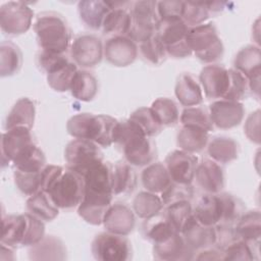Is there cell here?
Here are the masks:
<instances>
[{
  "label": "cell",
  "mask_w": 261,
  "mask_h": 261,
  "mask_svg": "<svg viewBox=\"0 0 261 261\" xmlns=\"http://www.w3.org/2000/svg\"><path fill=\"white\" fill-rule=\"evenodd\" d=\"M102 223L107 231L126 237L134 229L136 219L127 205L114 203L107 209Z\"/></svg>",
  "instance_id": "20"
},
{
  "label": "cell",
  "mask_w": 261,
  "mask_h": 261,
  "mask_svg": "<svg viewBox=\"0 0 261 261\" xmlns=\"http://www.w3.org/2000/svg\"><path fill=\"white\" fill-rule=\"evenodd\" d=\"M137 187V174L128 162L118 161L113 165L112 191L115 196L132 194Z\"/></svg>",
  "instance_id": "28"
},
{
  "label": "cell",
  "mask_w": 261,
  "mask_h": 261,
  "mask_svg": "<svg viewBox=\"0 0 261 261\" xmlns=\"http://www.w3.org/2000/svg\"><path fill=\"white\" fill-rule=\"evenodd\" d=\"M67 168L83 174L93 165L103 161V154L98 145L85 139L70 141L64 151Z\"/></svg>",
  "instance_id": "10"
},
{
  "label": "cell",
  "mask_w": 261,
  "mask_h": 261,
  "mask_svg": "<svg viewBox=\"0 0 261 261\" xmlns=\"http://www.w3.org/2000/svg\"><path fill=\"white\" fill-rule=\"evenodd\" d=\"M163 207L164 204L161 197L149 191L140 192L133 201V208L135 213L144 219H148L160 213Z\"/></svg>",
  "instance_id": "39"
},
{
  "label": "cell",
  "mask_w": 261,
  "mask_h": 261,
  "mask_svg": "<svg viewBox=\"0 0 261 261\" xmlns=\"http://www.w3.org/2000/svg\"><path fill=\"white\" fill-rule=\"evenodd\" d=\"M194 196V190L191 185L178 184L172 181L162 193L161 199L164 205H170L179 201H191Z\"/></svg>",
  "instance_id": "50"
},
{
  "label": "cell",
  "mask_w": 261,
  "mask_h": 261,
  "mask_svg": "<svg viewBox=\"0 0 261 261\" xmlns=\"http://www.w3.org/2000/svg\"><path fill=\"white\" fill-rule=\"evenodd\" d=\"M92 254L101 261H125L132 257V247L125 236L107 231L95 237Z\"/></svg>",
  "instance_id": "11"
},
{
  "label": "cell",
  "mask_w": 261,
  "mask_h": 261,
  "mask_svg": "<svg viewBox=\"0 0 261 261\" xmlns=\"http://www.w3.org/2000/svg\"><path fill=\"white\" fill-rule=\"evenodd\" d=\"M215 232L216 239L214 246H216V248L221 251H223L227 246L240 239L236 231V228L232 227L231 224H216Z\"/></svg>",
  "instance_id": "53"
},
{
  "label": "cell",
  "mask_w": 261,
  "mask_h": 261,
  "mask_svg": "<svg viewBox=\"0 0 261 261\" xmlns=\"http://www.w3.org/2000/svg\"><path fill=\"white\" fill-rule=\"evenodd\" d=\"M77 67L74 62H67L63 66L47 73L48 85L57 92H65L70 90L72 81L75 73L77 72Z\"/></svg>",
  "instance_id": "41"
},
{
  "label": "cell",
  "mask_w": 261,
  "mask_h": 261,
  "mask_svg": "<svg viewBox=\"0 0 261 261\" xmlns=\"http://www.w3.org/2000/svg\"><path fill=\"white\" fill-rule=\"evenodd\" d=\"M22 64V54L19 48L10 41H3L0 45V73L10 76L16 73Z\"/></svg>",
  "instance_id": "38"
},
{
  "label": "cell",
  "mask_w": 261,
  "mask_h": 261,
  "mask_svg": "<svg viewBox=\"0 0 261 261\" xmlns=\"http://www.w3.org/2000/svg\"><path fill=\"white\" fill-rule=\"evenodd\" d=\"M103 50L106 60L114 66H127L138 56L137 44L127 36L109 38Z\"/></svg>",
  "instance_id": "19"
},
{
  "label": "cell",
  "mask_w": 261,
  "mask_h": 261,
  "mask_svg": "<svg viewBox=\"0 0 261 261\" xmlns=\"http://www.w3.org/2000/svg\"><path fill=\"white\" fill-rule=\"evenodd\" d=\"M45 237L42 219L31 213L7 215L2 218L1 244L10 247L33 246Z\"/></svg>",
  "instance_id": "4"
},
{
  "label": "cell",
  "mask_w": 261,
  "mask_h": 261,
  "mask_svg": "<svg viewBox=\"0 0 261 261\" xmlns=\"http://www.w3.org/2000/svg\"><path fill=\"white\" fill-rule=\"evenodd\" d=\"M35 104L29 98H20L11 108L5 120V128L10 129L16 126L32 128L35 121Z\"/></svg>",
  "instance_id": "30"
},
{
  "label": "cell",
  "mask_w": 261,
  "mask_h": 261,
  "mask_svg": "<svg viewBox=\"0 0 261 261\" xmlns=\"http://www.w3.org/2000/svg\"><path fill=\"white\" fill-rule=\"evenodd\" d=\"M194 178H196L197 185L207 194L220 193L225 184L222 167L211 159H203L198 163Z\"/></svg>",
  "instance_id": "21"
},
{
  "label": "cell",
  "mask_w": 261,
  "mask_h": 261,
  "mask_svg": "<svg viewBox=\"0 0 261 261\" xmlns=\"http://www.w3.org/2000/svg\"><path fill=\"white\" fill-rule=\"evenodd\" d=\"M111 10L108 1L84 0L77 3V11L82 21L92 30L102 28L103 21Z\"/></svg>",
  "instance_id": "26"
},
{
  "label": "cell",
  "mask_w": 261,
  "mask_h": 261,
  "mask_svg": "<svg viewBox=\"0 0 261 261\" xmlns=\"http://www.w3.org/2000/svg\"><path fill=\"white\" fill-rule=\"evenodd\" d=\"M189 29L190 27L181 17H169L159 20L156 35L168 55L175 58H185L192 54L187 42Z\"/></svg>",
  "instance_id": "8"
},
{
  "label": "cell",
  "mask_w": 261,
  "mask_h": 261,
  "mask_svg": "<svg viewBox=\"0 0 261 261\" xmlns=\"http://www.w3.org/2000/svg\"><path fill=\"white\" fill-rule=\"evenodd\" d=\"M42 170L39 172H23L14 169L13 176L17 189L27 196H32L40 191L42 182Z\"/></svg>",
  "instance_id": "49"
},
{
  "label": "cell",
  "mask_w": 261,
  "mask_h": 261,
  "mask_svg": "<svg viewBox=\"0 0 261 261\" xmlns=\"http://www.w3.org/2000/svg\"><path fill=\"white\" fill-rule=\"evenodd\" d=\"M237 222L234 228L241 240L250 244H260L261 215L259 210L244 212Z\"/></svg>",
  "instance_id": "33"
},
{
  "label": "cell",
  "mask_w": 261,
  "mask_h": 261,
  "mask_svg": "<svg viewBox=\"0 0 261 261\" xmlns=\"http://www.w3.org/2000/svg\"><path fill=\"white\" fill-rule=\"evenodd\" d=\"M129 119L136 122L148 137L158 135L163 127L151 108L148 107L138 108L130 114Z\"/></svg>",
  "instance_id": "45"
},
{
  "label": "cell",
  "mask_w": 261,
  "mask_h": 261,
  "mask_svg": "<svg viewBox=\"0 0 261 261\" xmlns=\"http://www.w3.org/2000/svg\"><path fill=\"white\" fill-rule=\"evenodd\" d=\"M194 259L197 260H223V253L219 249H212L206 248L203 250H200L198 252V255L194 257Z\"/></svg>",
  "instance_id": "56"
},
{
  "label": "cell",
  "mask_w": 261,
  "mask_h": 261,
  "mask_svg": "<svg viewBox=\"0 0 261 261\" xmlns=\"http://www.w3.org/2000/svg\"><path fill=\"white\" fill-rule=\"evenodd\" d=\"M180 233L188 246L195 252L215 245V225H204L200 223L194 214L185 224Z\"/></svg>",
  "instance_id": "22"
},
{
  "label": "cell",
  "mask_w": 261,
  "mask_h": 261,
  "mask_svg": "<svg viewBox=\"0 0 261 261\" xmlns=\"http://www.w3.org/2000/svg\"><path fill=\"white\" fill-rule=\"evenodd\" d=\"M27 209L29 213L45 221L53 220L59 213V208L55 205L50 195L43 190L30 196L27 201Z\"/></svg>",
  "instance_id": "32"
},
{
  "label": "cell",
  "mask_w": 261,
  "mask_h": 261,
  "mask_svg": "<svg viewBox=\"0 0 261 261\" xmlns=\"http://www.w3.org/2000/svg\"><path fill=\"white\" fill-rule=\"evenodd\" d=\"M209 114L213 125L221 129H227L242 122L245 116V108L239 101L220 99L210 105Z\"/></svg>",
  "instance_id": "18"
},
{
  "label": "cell",
  "mask_w": 261,
  "mask_h": 261,
  "mask_svg": "<svg viewBox=\"0 0 261 261\" xmlns=\"http://www.w3.org/2000/svg\"><path fill=\"white\" fill-rule=\"evenodd\" d=\"M196 219L204 225H216L220 221V206L217 194H206L193 210Z\"/></svg>",
  "instance_id": "34"
},
{
  "label": "cell",
  "mask_w": 261,
  "mask_h": 261,
  "mask_svg": "<svg viewBox=\"0 0 261 261\" xmlns=\"http://www.w3.org/2000/svg\"><path fill=\"white\" fill-rule=\"evenodd\" d=\"M182 125H194L201 127L208 133L213 129V123L210 118L209 111L200 106H191L184 109L180 115Z\"/></svg>",
  "instance_id": "46"
},
{
  "label": "cell",
  "mask_w": 261,
  "mask_h": 261,
  "mask_svg": "<svg viewBox=\"0 0 261 261\" xmlns=\"http://www.w3.org/2000/svg\"><path fill=\"white\" fill-rule=\"evenodd\" d=\"M208 132L194 125H182L176 137V144L180 150L195 153L202 151L208 143Z\"/></svg>",
  "instance_id": "31"
},
{
  "label": "cell",
  "mask_w": 261,
  "mask_h": 261,
  "mask_svg": "<svg viewBox=\"0 0 261 261\" xmlns=\"http://www.w3.org/2000/svg\"><path fill=\"white\" fill-rule=\"evenodd\" d=\"M45 192L50 195L58 208L70 209L76 207L84 196V178L77 172L69 168H63Z\"/></svg>",
  "instance_id": "7"
},
{
  "label": "cell",
  "mask_w": 261,
  "mask_h": 261,
  "mask_svg": "<svg viewBox=\"0 0 261 261\" xmlns=\"http://www.w3.org/2000/svg\"><path fill=\"white\" fill-rule=\"evenodd\" d=\"M144 231L146 238L152 241L153 244L161 243L174 233L178 232L164 213L163 215L158 213L146 219L144 224Z\"/></svg>",
  "instance_id": "36"
},
{
  "label": "cell",
  "mask_w": 261,
  "mask_h": 261,
  "mask_svg": "<svg viewBox=\"0 0 261 261\" xmlns=\"http://www.w3.org/2000/svg\"><path fill=\"white\" fill-rule=\"evenodd\" d=\"M33 16L34 11L28 3L9 1L0 8L1 30L8 35H21L31 28Z\"/></svg>",
  "instance_id": "13"
},
{
  "label": "cell",
  "mask_w": 261,
  "mask_h": 261,
  "mask_svg": "<svg viewBox=\"0 0 261 261\" xmlns=\"http://www.w3.org/2000/svg\"><path fill=\"white\" fill-rule=\"evenodd\" d=\"M140 51L146 60L155 65L161 64L167 55L165 48L156 33L140 44Z\"/></svg>",
  "instance_id": "48"
},
{
  "label": "cell",
  "mask_w": 261,
  "mask_h": 261,
  "mask_svg": "<svg viewBox=\"0 0 261 261\" xmlns=\"http://www.w3.org/2000/svg\"><path fill=\"white\" fill-rule=\"evenodd\" d=\"M233 65L249 84V90L258 98L260 95V74H261V53L259 46L249 45L242 48L236 55Z\"/></svg>",
  "instance_id": "14"
},
{
  "label": "cell",
  "mask_w": 261,
  "mask_h": 261,
  "mask_svg": "<svg viewBox=\"0 0 261 261\" xmlns=\"http://www.w3.org/2000/svg\"><path fill=\"white\" fill-rule=\"evenodd\" d=\"M199 79L207 98L224 99L229 88V69L218 64H210L203 67Z\"/></svg>",
  "instance_id": "17"
},
{
  "label": "cell",
  "mask_w": 261,
  "mask_h": 261,
  "mask_svg": "<svg viewBox=\"0 0 261 261\" xmlns=\"http://www.w3.org/2000/svg\"><path fill=\"white\" fill-rule=\"evenodd\" d=\"M104 47L101 40L91 34L76 37L70 46V54L73 62L81 67H93L100 63L104 55Z\"/></svg>",
  "instance_id": "15"
},
{
  "label": "cell",
  "mask_w": 261,
  "mask_h": 261,
  "mask_svg": "<svg viewBox=\"0 0 261 261\" xmlns=\"http://www.w3.org/2000/svg\"><path fill=\"white\" fill-rule=\"evenodd\" d=\"M29 256L32 260H64L66 259V248L60 239L55 236H47L31 246Z\"/></svg>",
  "instance_id": "25"
},
{
  "label": "cell",
  "mask_w": 261,
  "mask_h": 261,
  "mask_svg": "<svg viewBox=\"0 0 261 261\" xmlns=\"http://www.w3.org/2000/svg\"><path fill=\"white\" fill-rule=\"evenodd\" d=\"M70 60L66 57L65 54L52 53L48 51H41L38 55V64L46 72H52L53 70L63 66Z\"/></svg>",
  "instance_id": "52"
},
{
  "label": "cell",
  "mask_w": 261,
  "mask_h": 261,
  "mask_svg": "<svg viewBox=\"0 0 261 261\" xmlns=\"http://www.w3.org/2000/svg\"><path fill=\"white\" fill-rule=\"evenodd\" d=\"M230 82L228 91L222 100H230V101H241L245 99L249 92V84L248 80L238 70L229 69Z\"/></svg>",
  "instance_id": "51"
},
{
  "label": "cell",
  "mask_w": 261,
  "mask_h": 261,
  "mask_svg": "<svg viewBox=\"0 0 261 261\" xmlns=\"http://www.w3.org/2000/svg\"><path fill=\"white\" fill-rule=\"evenodd\" d=\"M210 8L208 2L188 1L184 2L181 18L190 27L202 24L210 16Z\"/></svg>",
  "instance_id": "44"
},
{
  "label": "cell",
  "mask_w": 261,
  "mask_h": 261,
  "mask_svg": "<svg viewBox=\"0 0 261 261\" xmlns=\"http://www.w3.org/2000/svg\"><path fill=\"white\" fill-rule=\"evenodd\" d=\"M39 46L43 51L65 54L71 42V32L65 19L55 12L39 14L34 24Z\"/></svg>",
  "instance_id": "5"
},
{
  "label": "cell",
  "mask_w": 261,
  "mask_h": 261,
  "mask_svg": "<svg viewBox=\"0 0 261 261\" xmlns=\"http://www.w3.org/2000/svg\"><path fill=\"white\" fill-rule=\"evenodd\" d=\"M223 260L250 261L257 259L255 254L259 253V244H250L244 240H237L223 251Z\"/></svg>",
  "instance_id": "43"
},
{
  "label": "cell",
  "mask_w": 261,
  "mask_h": 261,
  "mask_svg": "<svg viewBox=\"0 0 261 261\" xmlns=\"http://www.w3.org/2000/svg\"><path fill=\"white\" fill-rule=\"evenodd\" d=\"M188 45L196 57L205 63L220 59L223 55V44L213 23H202L189 29Z\"/></svg>",
  "instance_id": "6"
},
{
  "label": "cell",
  "mask_w": 261,
  "mask_h": 261,
  "mask_svg": "<svg viewBox=\"0 0 261 261\" xmlns=\"http://www.w3.org/2000/svg\"><path fill=\"white\" fill-rule=\"evenodd\" d=\"M112 170L110 162L101 161L90 167L84 174V196L77 206L79 215L88 223L99 225L111 205Z\"/></svg>",
  "instance_id": "1"
},
{
  "label": "cell",
  "mask_w": 261,
  "mask_h": 261,
  "mask_svg": "<svg viewBox=\"0 0 261 261\" xmlns=\"http://www.w3.org/2000/svg\"><path fill=\"white\" fill-rule=\"evenodd\" d=\"M111 10L106 15L103 24L102 32L104 35L117 37V36H127L132 18L130 13L127 10L125 5L129 4L128 2H109Z\"/></svg>",
  "instance_id": "24"
},
{
  "label": "cell",
  "mask_w": 261,
  "mask_h": 261,
  "mask_svg": "<svg viewBox=\"0 0 261 261\" xmlns=\"http://www.w3.org/2000/svg\"><path fill=\"white\" fill-rule=\"evenodd\" d=\"M37 146L31 128L25 126H16L2 135L1 152L2 163L15 162Z\"/></svg>",
  "instance_id": "12"
},
{
  "label": "cell",
  "mask_w": 261,
  "mask_h": 261,
  "mask_svg": "<svg viewBox=\"0 0 261 261\" xmlns=\"http://www.w3.org/2000/svg\"><path fill=\"white\" fill-rule=\"evenodd\" d=\"M197 165V157L182 150H174L165 158V166L171 180L178 184L191 185Z\"/></svg>",
  "instance_id": "16"
},
{
  "label": "cell",
  "mask_w": 261,
  "mask_h": 261,
  "mask_svg": "<svg viewBox=\"0 0 261 261\" xmlns=\"http://www.w3.org/2000/svg\"><path fill=\"white\" fill-rule=\"evenodd\" d=\"M141 179L144 188L155 194L162 193L172 182L165 164L161 162L147 165L142 171Z\"/></svg>",
  "instance_id": "29"
},
{
  "label": "cell",
  "mask_w": 261,
  "mask_h": 261,
  "mask_svg": "<svg viewBox=\"0 0 261 261\" xmlns=\"http://www.w3.org/2000/svg\"><path fill=\"white\" fill-rule=\"evenodd\" d=\"M150 108L163 126L174 125L179 119L177 105L172 99L158 98L152 103Z\"/></svg>",
  "instance_id": "42"
},
{
  "label": "cell",
  "mask_w": 261,
  "mask_h": 261,
  "mask_svg": "<svg viewBox=\"0 0 261 261\" xmlns=\"http://www.w3.org/2000/svg\"><path fill=\"white\" fill-rule=\"evenodd\" d=\"M207 151L212 160L217 163H228L238 158V143L228 137H214L207 147Z\"/></svg>",
  "instance_id": "35"
},
{
  "label": "cell",
  "mask_w": 261,
  "mask_h": 261,
  "mask_svg": "<svg viewBox=\"0 0 261 261\" xmlns=\"http://www.w3.org/2000/svg\"><path fill=\"white\" fill-rule=\"evenodd\" d=\"M164 214L175 227V229L180 232L185 224L193 215L191 201H179L167 205Z\"/></svg>",
  "instance_id": "47"
},
{
  "label": "cell",
  "mask_w": 261,
  "mask_h": 261,
  "mask_svg": "<svg viewBox=\"0 0 261 261\" xmlns=\"http://www.w3.org/2000/svg\"><path fill=\"white\" fill-rule=\"evenodd\" d=\"M194 251L188 246L182 234L176 232L165 241L154 244V258L164 261H179L194 259Z\"/></svg>",
  "instance_id": "23"
},
{
  "label": "cell",
  "mask_w": 261,
  "mask_h": 261,
  "mask_svg": "<svg viewBox=\"0 0 261 261\" xmlns=\"http://www.w3.org/2000/svg\"><path fill=\"white\" fill-rule=\"evenodd\" d=\"M260 110L251 113L245 123L244 130L246 136L254 143H260Z\"/></svg>",
  "instance_id": "55"
},
{
  "label": "cell",
  "mask_w": 261,
  "mask_h": 261,
  "mask_svg": "<svg viewBox=\"0 0 261 261\" xmlns=\"http://www.w3.org/2000/svg\"><path fill=\"white\" fill-rule=\"evenodd\" d=\"M69 91L80 101H92L98 92V81L90 71L77 70Z\"/></svg>",
  "instance_id": "37"
},
{
  "label": "cell",
  "mask_w": 261,
  "mask_h": 261,
  "mask_svg": "<svg viewBox=\"0 0 261 261\" xmlns=\"http://www.w3.org/2000/svg\"><path fill=\"white\" fill-rule=\"evenodd\" d=\"M129 13L132 23L127 37L134 42L141 44L156 33L160 20L156 1L142 0L134 2Z\"/></svg>",
  "instance_id": "9"
},
{
  "label": "cell",
  "mask_w": 261,
  "mask_h": 261,
  "mask_svg": "<svg viewBox=\"0 0 261 261\" xmlns=\"http://www.w3.org/2000/svg\"><path fill=\"white\" fill-rule=\"evenodd\" d=\"M184 2L182 1H160L157 2V11L159 18L181 17Z\"/></svg>",
  "instance_id": "54"
},
{
  "label": "cell",
  "mask_w": 261,
  "mask_h": 261,
  "mask_svg": "<svg viewBox=\"0 0 261 261\" xmlns=\"http://www.w3.org/2000/svg\"><path fill=\"white\" fill-rule=\"evenodd\" d=\"M118 121L104 114L79 113L71 116L67 123V133L75 139H85L101 147H109L114 143V132Z\"/></svg>",
  "instance_id": "3"
},
{
  "label": "cell",
  "mask_w": 261,
  "mask_h": 261,
  "mask_svg": "<svg viewBox=\"0 0 261 261\" xmlns=\"http://www.w3.org/2000/svg\"><path fill=\"white\" fill-rule=\"evenodd\" d=\"M174 93L179 103L186 107L197 106L203 101L202 89L199 83L188 72H184L177 77Z\"/></svg>",
  "instance_id": "27"
},
{
  "label": "cell",
  "mask_w": 261,
  "mask_h": 261,
  "mask_svg": "<svg viewBox=\"0 0 261 261\" xmlns=\"http://www.w3.org/2000/svg\"><path fill=\"white\" fill-rule=\"evenodd\" d=\"M114 143L122 149L125 160L130 165H149L156 157L153 141L129 118L118 121L114 132Z\"/></svg>",
  "instance_id": "2"
},
{
  "label": "cell",
  "mask_w": 261,
  "mask_h": 261,
  "mask_svg": "<svg viewBox=\"0 0 261 261\" xmlns=\"http://www.w3.org/2000/svg\"><path fill=\"white\" fill-rule=\"evenodd\" d=\"M217 197L220 206L219 223L232 225L245 212L244 203L239 198L228 193H217Z\"/></svg>",
  "instance_id": "40"
}]
</instances>
